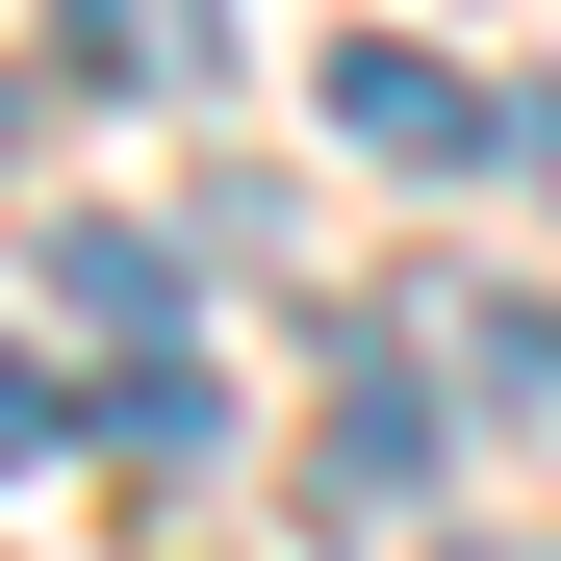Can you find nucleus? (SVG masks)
Instances as JSON below:
<instances>
[{
	"instance_id": "obj_1",
	"label": "nucleus",
	"mask_w": 561,
	"mask_h": 561,
	"mask_svg": "<svg viewBox=\"0 0 561 561\" xmlns=\"http://www.w3.org/2000/svg\"><path fill=\"white\" fill-rule=\"evenodd\" d=\"M332 153H383V179H485L511 103H485L459 51H409V26H332Z\"/></svg>"
},
{
	"instance_id": "obj_2",
	"label": "nucleus",
	"mask_w": 561,
	"mask_h": 561,
	"mask_svg": "<svg viewBox=\"0 0 561 561\" xmlns=\"http://www.w3.org/2000/svg\"><path fill=\"white\" fill-rule=\"evenodd\" d=\"M409 485H434V383H409L383 332H332V434H307V511H332V536H383Z\"/></svg>"
},
{
	"instance_id": "obj_3",
	"label": "nucleus",
	"mask_w": 561,
	"mask_h": 561,
	"mask_svg": "<svg viewBox=\"0 0 561 561\" xmlns=\"http://www.w3.org/2000/svg\"><path fill=\"white\" fill-rule=\"evenodd\" d=\"M51 77H103V103H205V77H230V0H51Z\"/></svg>"
},
{
	"instance_id": "obj_4",
	"label": "nucleus",
	"mask_w": 561,
	"mask_h": 561,
	"mask_svg": "<svg viewBox=\"0 0 561 561\" xmlns=\"http://www.w3.org/2000/svg\"><path fill=\"white\" fill-rule=\"evenodd\" d=\"M51 307L153 357V332H179V255H153V230H103V205H77V230H51Z\"/></svg>"
},
{
	"instance_id": "obj_5",
	"label": "nucleus",
	"mask_w": 561,
	"mask_h": 561,
	"mask_svg": "<svg viewBox=\"0 0 561 561\" xmlns=\"http://www.w3.org/2000/svg\"><path fill=\"white\" fill-rule=\"evenodd\" d=\"M205 434H230V383H205V357L153 332L128 383H103V459H128V485H179V459H205Z\"/></svg>"
},
{
	"instance_id": "obj_6",
	"label": "nucleus",
	"mask_w": 561,
	"mask_h": 561,
	"mask_svg": "<svg viewBox=\"0 0 561 561\" xmlns=\"http://www.w3.org/2000/svg\"><path fill=\"white\" fill-rule=\"evenodd\" d=\"M459 383H485V409H561V307H511V280H459Z\"/></svg>"
},
{
	"instance_id": "obj_7",
	"label": "nucleus",
	"mask_w": 561,
	"mask_h": 561,
	"mask_svg": "<svg viewBox=\"0 0 561 561\" xmlns=\"http://www.w3.org/2000/svg\"><path fill=\"white\" fill-rule=\"evenodd\" d=\"M51 434H77V409H51V357H0V485H26Z\"/></svg>"
},
{
	"instance_id": "obj_8",
	"label": "nucleus",
	"mask_w": 561,
	"mask_h": 561,
	"mask_svg": "<svg viewBox=\"0 0 561 561\" xmlns=\"http://www.w3.org/2000/svg\"><path fill=\"white\" fill-rule=\"evenodd\" d=\"M511 153H536V179H561V103H511Z\"/></svg>"
},
{
	"instance_id": "obj_9",
	"label": "nucleus",
	"mask_w": 561,
	"mask_h": 561,
	"mask_svg": "<svg viewBox=\"0 0 561 561\" xmlns=\"http://www.w3.org/2000/svg\"><path fill=\"white\" fill-rule=\"evenodd\" d=\"M434 561H536V536H434Z\"/></svg>"
},
{
	"instance_id": "obj_10",
	"label": "nucleus",
	"mask_w": 561,
	"mask_h": 561,
	"mask_svg": "<svg viewBox=\"0 0 561 561\" xmlns=\"http://www.w3.org/2000/svg\"><path fill=\"white\" fill-rule=\"evenodd\" d=\"M0 153H26V103H0Z\"/></svg>"
}]
</instances>
